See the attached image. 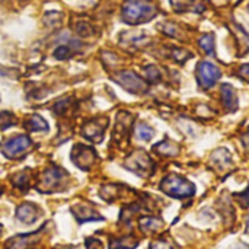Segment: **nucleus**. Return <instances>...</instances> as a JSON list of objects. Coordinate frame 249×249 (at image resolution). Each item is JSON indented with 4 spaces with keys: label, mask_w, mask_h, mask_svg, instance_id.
I'll return each mask as SVG.
<instances>
[{
    "label": "nucleus",
    "mask_w": 249,
    "mask_h": 249,
    "mask_svg": "<svg viewBox=\"0 0 249 249\" xmlns=\"http://www.w3.org/2000/svg\"><path fill=\"white\" fill-rule=\"evenodd\" d=\"M155 15L156 7L149 0H127L123 7V19L131 25L147 22Z\"/></svg>",
    "instance_id": "nucleus-1"
},
{
    "label": "nucleus",
    "mask_w": 249,
    "mask_h": 249,
    "mask_svg": "<svg viewBox=\"0 0 249 249\" xmlns=\"http://www.w3.org/2000/svg\"><path fill=\"white\" fill-rule=\"evenodd\" d=\"M160 190L177 200H182V198H190L196 194V187L193 182H190L187 178L179 177V175H168L162 179L160 182Z\"/></svg>",
    "instance_id": "nucleus-2"
},
{
    "label": "nucleus",
    "mask_w": 249,
    "mask_h": 249,
    "mask_svg": "<svg viewBox=\"0 0 249 249\" xmlns=\"http://www.w3.org/2000/svg\"><path fill=\"white\" fill-rule=\"evenodd\" d=\"M32 146V142L28 136H15L9 140H6L1 144V152L9 159H16L22 156L26 150H29Z\"/></svg>",
    "instance_id": "nucleus-3"
},
{
    "label": "nucleus",
    "mask_w": 249,
    "mask_h": 249,
    "mask_svg": "<svg viewBox=\"0 0 249 249\" xmlns=\"http://www.w3.org/2000/svg\"><path fill=\"white\" fill-rule=\"evenodd\" d=\"M222 73L219 67L209 61H201L197 67V80L198 85L204 89H210L214 86V83L220 79Z\"/></svg>",
    "instance_id": "nucleus-4"
},
{
    "label": "nucleus",
    "mask_w": 249,
    "mask_h": 249,
    "mask_svg": "<svg viewBox=\"0 0 249 249\" xmlns=\"http://www.w3.org/2000/svg\"><path fill=\"white\" fill-rule=\"evenodd\" d=\"M114 80L118 82L130 93H143L147 89L146 83L133 71H123V73L114 76Z\"/></svg>",
    "instance_id": "nucleus-5"
},
{
    "label": "nucleus",
    "mask_w": 249,
    "mask_h": 249,
    "mask_svg": "<svg viewBox=\"0 0 249 249\" xmlns=\"http://www.w3.org/2000/svg\"><path fill=\"white\" fill-rule=\"evenodd\" d=\"M67 178V174L60 169V168H50L48 171H45L44 177L41 178L39 182V188L41 191H55L63 181Z\"/></svg>",
    "instance_id": "nucleus-6"
},
{
    "label": "nucleus",
    "mask_w": 249,
    "mask_h": 249,
    "mask_svg": "<svg viewBox=\"0 0 249 249\" xmlns=\"http://www.w3.org/2000/svg\"><path fill=\"white\" fill-rule=\"evenodd\" d=\"M127 168L131 169L133 172L139 174V175H149L152 168H153V162L150 160V158L144 153V152H137L133 153L128 160H127Z\"/></svg>",
    "instance_id": "nucleus-7"
},
{
    "label": "nucleus",
    "mask_w": 249,
    "mask_h": 249,
    "mask_svg": "<svg viewBox=\"0 0 249 249\" xmlns=\"http://www.w3.org/2000/svg\"><path fill=\"white\" fill-rule=\"evenodd\" d=\"M95 155L96 153L92 147L77 144V146H74V149L71 152V160L80 169H89L95 162Z\"/></svg>",
    "instance_id": "nucleus-8"
},
{
    "label": "nucleus",
    "mask_w": 249,
    "mask_h": 249,
    "mask_svg": "<svg viewBox=\"0 0 249 249\" xmlns=\"http://www.w3.org/2000/svg\"><path fill=\"white\" fill-rule=\"evenodd\" d=\"M108 121L105 118V121H98V120H93V121H88L83 128H82V133L83 136L90 140V142H95V143H99L102 139H104V130L107 127Z\"/></svg>",
    "instance_id": "nucleus-9"
},
{
    "label": "nucleus",
    "mask_w": 249,
    "mask_h": 249,
    "mask_svg": "<svg viewBox=\"0 0 249 249\" xmlns=\"http://www.w3.org/2000/svg\"><path fill=\"white\" fill-rule=\"evenodd\" d=\"M220 96H222V102H223L226 109H229L231 112L236 111V108H238V96H236V90L231 85L226 83V85L222 86Z\"/></svg>",
    "instance_id": "nucleus-10"
},
{
    "label": "nucleus",
    "mask_w": 249,
    "mask_h": 249,
    "mask_svg": "<svg viewBox=\"0 0 249 249\" xmlns=\"http://www.w3.org/2000/svg\"><path fill=\"white\" fill-rule=\"evenodd\" d=\"M16 216H18V219H19L20 222H23V223H26V225L34 223V222L36 220V217H38V214H36V207H35L34 204L25 203V204H22V206L18 209Z\"/></svg>",
    "instance_id": "nucleus-11"
},
{
    "label": "nucleus",
    "mask_w": 249,
    "mask_h": 249,
    "mask_svg": "<svg viewBox=\"0 0 249 249\" xmlns=\"http://www.w3.org/2000/svg\"><path fill=\"white\" fill-rule=\"evenodd\" d=\"M23 127L29 131H45L48 130V124L39 117V115H32L29 117L25 123Z\"/></svg>",
    "instance_id": "nucleus-12"
},
{
    "label": "nucleus",
    "mask_w": 249,
    "mask_h": 249,
    "mask_svg": "<svg viewBox=\"0 0 249 249\" xmlns=\"http://www.w3.org/2000/svg\"><path fill=\"white\" fill-rule=\"evenodd\" d=\"M155 150L163 156H177L179 152V146L175 144L174 142H160L159 144L155 146Z\"/></svg>",
    "instance_id": "nucleus-13"
},
{
    "label": "nucleus",
    "mask_w": 249,
    "mask_h": 249,
    "mask_svg": "<svg viewBox=\"0 0 249 249\" xmlns=\"http://www.w3.org/2000/svg\"><path fill=\"white\" fill-rule=\"evenodd\" d=\"M162 226V222L156 217H143L140 220V229L144 233H153Z\"/></svg>",
    "instance_id": "nucleus-14"
},
{
    "label": "nucleus",
    "mask_w": 249,
    "mask_h": 249,
    "mask_svg": "<svg viewBox=\"0 0 249 249\" xmlns=\"http://www.w3.org/2000/svg\"><path fill=\"white\" fill-rule=\"evenodd\" d=\"M136 134H137V137H139L140 140L149 142V140H152V137L155 136V131H153V128L149 127L146 123H140V124H137V127H136Z\"/></svg>",
    "instance_id": "nucleus-15"
},
{
    "label": "nucleus",
    "mask_w": 249,
    "mask_h": 249,
    "mask_svg": "<svg viewBox=\"0 0 249 249\" xmlns=\"http://www.w3.org/2000/svg\"><path fill=\"white\" fill-rule=\"evenodd\" d=\"M200 47H201L209 55H213V54H214V36H213V34H206L204 36H201V39H200Z\"/></svg>",
    "instance_id": "nucleus-16"
},
{
    "label": "nucleus",
    "mask_w": 249,
    "mask_h": 249,
    "mask_svg": "<svg viewBox=\"0 0 249 249\" xmlns=\"http://www.w3.org/2000/svg\"><path fill=\"white\" fill-rule=\"evenodd\" d=\"M137 242L133 238H124V239H117L111 242L109 248L111 249H133L136 248Z\"/></svg>",
    "instance_id": "nucleus-17"
},
{
    "label": "nucleus",
    "mask_w": 249,
    "mask_h": 249,
    "mask_svg": "<svg viewBox=\"0 0 249 249\" xmlns=\"http://www.w3.org/2000/svg\"><path fill=\"white\" fill-rule=\"evenodd\" d=\"M71 47L70 45H60L55 51H54V57L58 60H66L71 55Z\"/></svg>",
    "instance_id": "nucleus-18"
},
{
    "label": "nucleus",
    "mask_w": 249,
    "mask_h": 249,
    "mask_svg": "<svg viewBox=\"0 0 249 249\" xmlns=\"http://www.w3.org/2000/svg\"><path fill=\"white\" fill-rule=\"evenodd\" d=\"M171 3H172V6H174V9H175V10H178V12H184V10H187V9H191V7H193L194 0H171Z\"/></svg>",
    "instance_id": "nucleus-19"
},
{
    "label": "nucleus",
    "mask_w": 249,
    "mask_h": 249,
    "mask_svg": "<svg viewBox=\"0 0 249 249\" xmlns=\"http://www.w3.org/2000/svg\"><path fill=\"white\" fill-rule=\"evenodd\" d=\"M13 124V114L12 112H0V130H4Z\"/></svg>",
    "instance_id": "nucleus-20"
},
{
    "label": "nucleus",
    "mask_w": 249,
    "mask_h": 249,
    "mask_svg": "<svg viewBox=\"0 0 249 249\" xmlns=\"http://www.w3.org/2000/svg\"><path fill=\"white\" fill-rule=\"evenodd\" d=\"M144 71H146V77H147L150 82H158V80L160 79V73H159V70H158L155 66H147V67L144 69Z\"/></svg>",
    "instance_id": "nucleus-21"
},
{
    "label": "nucleus",
    "mask_w": 249,
    "mask_h": 249,
    "mask_svg": "<svg viewBox=\"0 0 249 249\" xmlns=\"http://www.w3.org/2000/svg\"><path fill=\"white\" fill-rule=\"evenodd\" d=\"M150 249H175V248H174V245H172L169 241H166V239H158V241H155V242L150 245Z\"/></svg>",
    "instance_id": "nucleus-22"
},
{
    "label": "nucleus",
    "mask_w": 249,
    "mask_h": 249,
    "mask_svg": "<svg viewBox=\"0 0 249 249\" xmlns=\"http://www.w3.org/2000/svg\"><path fill=\"white\" fill-rule=\"evenodd\" d=\"M77 34L79 35H82V36H89L90 34H92V28H90V25H88L86 22H80V23H77Z\"/></svg>",
    "instance_id": "nucleus-23"
},
{
    "label": "nucleus",
    "mask_w": 249,
    "mask_h": 249,
    "mask_svg": "<svg viewBox=\"0 0 249 249\" xmlns=\"http://www.w3.org/2000/svg\"><path fill=\"white\" fill-rule=\"evenodd\" d=\"M236 198H238V201L242 204V207H248L249 206V185L245 191H242V193L236 194Z\"/></svg>",
    "instance_id": "nucleus-24"
},
{
    "label": "nucleus",
    "mask_w": 249,
    "mask_h": 249,
    "mask_svg": "<svg viewBox=\"0 0 249 249\" xmlns=\"http://www.w3.org/2000/svg\"><path fill=\"white\" fill-rule=\"evenodd\" d=\"M239 73H241V76H242V77L249 79V64H244V66L241 67Z\"/></svg>",
    "instance_id": "nucleus-25"
},
{
    "label": "nucleus",
    "mask_w": 249,
    "mask_h": 249,
    "mask_svg": "<svg viewBox=\"0 0 249 249\" xmlns=\"http://www.w3.org/2000/svg\"><path fill=\"white\" fill-rule=\"evenodd\" d=\"M242 142H244V144H245V147L249 150V130L244 134V137H242Z\"/></svg>",
    "instance_id": "nucleus-26"
}]
</instances>
